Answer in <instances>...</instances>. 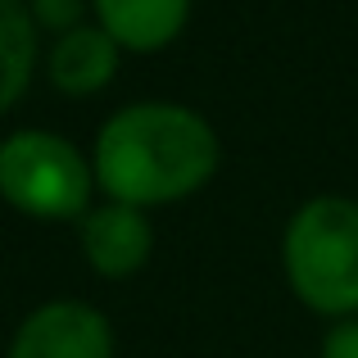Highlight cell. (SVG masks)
Wrapping results in <instances>:
<instances>
[{"label":"cell","mask_w":358,"mask_h":358,"mask_svg":"<svg viewBox=\"0 0 358 358\" xmlns=\"http://www.w3.org/2000/svg\"><path fill=\"white\" fill-rule=\"evenodd\" d=\"M218 168V136L182 105H131L100 127L96 182L114 204H168L200 191Z\"/></svg>","instance_id":"obj_1"},{"label":"cell","mask_w":358,"mask_h":358,"mask_svg":"<svg viewBox=\"0 0 358 358\" xmlns=\"http://www.w3.org/2000/svg\"><path fill=\"white\" fill-rule=\"evenodd\" d=\"M286 277L317 313H358V204L313 200L286 227Z\"/></svg>","instance_id":"obj_2"},{"label":"cell","mask_w":358,"mask_h":358,"mask_svg":"<svg viewBox=\"0 0 358 358\" xmlns=\"http://www.w3.org/2000/svg\"><path fill=\"white\" fill-rule=\"evenodd\" d=\"M0 195L32 218H78L91 200V168L55 131H14L0 145Z\"/></svg>","instance_id":"obj_3"},{"label":"cell","mask_w":358,"mask_h":358,"mask_svg":"<svg viewBox=\"0 0 358 358\" xmlns=\"http://www.w3.org/2000/svg\"><path fill=\"white\" fill-rule=\"evenodd\" d=\"M9 358H114V331L87 304H45L18 327Z\"/></svg>","instance_id":"obj_4"},{"label":"cell","mask_w":358,"mask_h":358,"mask_svg":"<svg viewBox=\"0 0 358 358\" xmlns=\"http://www.w3.org/2000/svg\"><path fill=\"white\" fill-rule=\"evenodd\" d=\"M82 245H87V259L100 277H127L141 263L150 259V222L141 218V209L131 204H105L87 218L82 227Z\"/></svg>","instance_id":"obj_5"},{"label":"cell","mask_w":358,"mask_h":358,"mask_svg":"<svg viewBox=\"0 0 358 358\" xmlns=\"http://www.w3.org/2000/svg\"><path fill=\"white\" fill-rule=\"evenodd\" d=\"M100 23L127 50H164L186 27L191 0H96Z\"/></svg>","instance_id":"obj_6"},{"label":"cell","mask_w":358,"mask_h":358,"mask_svg":"<svg viewBox=\"0 0 358 358\" xmlns=\"http://www.w3.org/2000/svg\"><path fill=\"white\" fill-rule=\"evenodd\" d=\"M118 69V45L105 27H73L55 41L50 55V78L69 96H91L100 91Z\"/></svg>","instance_id":"obj_7"},{"label":"cell","mask_w":358,"mask_h":358,"mask_svg":"<svg viewBox=\"0 0 358 358\" xmlns=\"http://www.w3.org/2000/svg\"><path fill=\"white\" fill-rule=\"evenodd\" d=\"M36 55V27L23 0H0V114L23 96L32 78Z\"/></svg>","instance_id":"obj_8"},{"label":"cell","mask_w":358,"mask_h":358,"mask_svg":"<svg viewBox=\"0 0 358 358\" xmlns=\"http://www.w3.org/2000/svg\"><path fill=\"white\" fill-rule=\"evenodd\" d=\"M78 14H82V0H36V18L50 27H64V32H73Z\"/></svg>","instance_id":"obj_9"},{"label":"cell","mask_w":358,"mask_h":358,"mask_svg":"<svg viewBox=\"0 0 358 358\" xmlns=\"http://www.w3.org/2000/svg\"><path fill=\"white\" fill-rule=\"evenodd\" d=\"M322 358H358V322H341L336 331H327Z\"/></svg>","instance_id":"obj_10"}]
</instances>
